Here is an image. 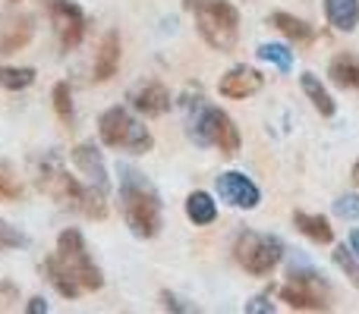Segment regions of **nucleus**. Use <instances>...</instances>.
I'll return each instance as SVG.
<instances>
[{
  "mask_svg": "<svg viewBox=\"0 0 359 314\" xmlns=\"http://www.w3.org/2000/svg\"><path fill=\"white\" fill-rule=\"evenodd\" d=\"M44 277L63 299H79L104 286V273L92 261L79 229H63L57 236V252L44 261Z\"/></svg>",
  "mask_w": 359,
  "mask_h": 314,
  "instance_id": "obj_1",
  "label": "nucleus"
},
{
  "mask_svg": "<svg viewBox=\"0 0 359 314\" xmlns=\"http://www.w3.org/2000/svg\"><path fill=\"white\" fill-rule=\"evenodd\" d=\"M35 183L50 201L63 204V208H73L76 214H86L92 220H104L107 217V192L92 183L82 185L76 176H69L63 160L54 151H48V155L38 160Z\"/></svg>",
  "mask_w": 359,
  "mask_h": 314,
  "instance_id": "obj_2",
  "label": "nucleus"
},
{
  "mask_svg": "<svg viewBox=\"0 0 359 314\" xmlns=\"http://www.w3.org/2000/svg\"><path fill=\"white\" fill-rule=\"evenodd\" d=\"M120 210L139 239H155L161 233L164 210L158 189L133 166H120Z\"/></svg>",
  "mask_w": 359,
  "mask_h": 314,
  "instance_id": "obj_3",
  "label": "nucleus"
},
{
  "mask_svg": "<svg viewBox=\"0 0 359 314\" xmlns=\"http://www.w3.org/2000/svg\"><path fill=\"white\" fill-rule=\"evenodd\" d=\"M98 138L101 145L107 148H117V151H130V155H149L155 138L151 132L133 117L130 110L123 107H111L98 117Z\"/></svg>",
  "mask_w": 359,
  "mask_h": 314,
  "instance_id": "obj_4",
  "label": "nucleus"
},
{
  "mask_svg": "<svg viewBox=\"0 0 359 314\" xmlns=\"http://www.w3.org/2000/svg\"><path fill=\"white\" fill-rule=\"evenodd\" d=\"M196 25L198 35L205 38V44H211L215 50L227 54L236 48V38H240V13L233 3L227 0H202L196 6Z\"/></svg>",
  "mask_w": 359,
  "mask_h": 314,
  "instance_id": "obj_5",
  "label": "nucleus"
},
{
  "mask_svg": "<svg viewBox=\"0 0 359 314\" xmlns=\"http://www.w3.org/2000/svg\"><path fill=\"white\" fill-rule=\"evenodd\" d=\"M189 132L198 145L205 148H217L221 155L233 157L240 151V129L233 126V120L221 110V107H196V117L189 120Z\"/></svg>",
  "mask_w": 359,
  "mask_h": 314,
  "instance_id": "obj_6",
  "label": "nucleus"
},
{
  "mask_svg": "<svg viewBox=\"0 0 359 314\" xmlns=\"http://www.w3.org/2000/svg\"><path fill=\"white\" fill-rule=\"evenodd\" d=\"M233 255L246 273L265 277V273H271L274 267L280 264V258H284V242H280L278 236L246 229V233H240V239H236Z\"/></svg>",
  "mask_w": 359,
  "mask_h": 314,
  "instance_id": "obj_7",
  "label": "nucleus"
},
{
  "mask_svg": "<svg viewBox=\"0 0 359 314\" xmlns=\"http://www.w3.org/2000/svg\"><path fill=\"white\" fill-rule=\"evenodd\" d=\"M280 299L297 311H325L331 305L328 283L318 280L312 271H293L290 283L280 286Z\"/></svg>",
  "mask_w": 359,
  "mask_h": 314,
  "instance_id": "obj_8",
  "label": "nucleus"
},
{
  "mask_svg": "<svg viewBox=\"0 0 359 314\" xmlns=\"http://www.w3.org/2000/svg\"><path fill=\"white\" fill-rule=\"evenodd\" d=\"M48 16L50 25L57 29L63 54L79 48L82 38H86V13H82V6L73 3V0H48Z\"/></svg>",
  "mask_w": 359,
  "mask_h": 314,
  "instance_id": "obj_9",
  "label": "nucleus"
},
{
  "mask_svg": "<svg viewBox=\"0 0 359 314\" xmlns=\"http://www.w3.org/2000/svg\"><path fill=\"white\" fill-rule=\"evenodd\" d=\"M215 185H217V195H221V201H227L230 208L252 210V208H259V201H262V192H259V185H255L249 176H243V173H236V170L221 173Z\"/></svg>",
  "mask_w": 359,
  "mask_h": 314,
  "instance_id": "obj_10",
  "label": "nucleus"
},
{
  "mask_svg": "<svg viewBox=\"0 0 359 314\" xmlns=\"http://www.w3.org/2000/svg\"><path fill=\"white\" fill-rule=\"evenodd\" d=\"M262 85H265V79H262L259 69H252V66H233L227 76H221V85H217V92H221L224 98L243 101V98H252L255 92H262Z\"/></svg>",
  "mask_w": 359,
  "mask_h": 314,
  "instance_id": "obj_11",
  "label": "nucleus"
},
{
  "mask_svg": "<svg viewBox=\"0 0 359 314\" xmlns=\"http://www.w3.org/2000/svg\"><path fill=\"white\" fill-rule=\"evenodd\" d=\"M73 164L79 166L82 176H88V183L98 185V189L107 192V185H111V179H107V166H104V157H101L98 145L86 142V145H76L73 148Z\"/></svg>",
  "mask_w": 359,
  "mask_h": 314,
  "instance_id": "obj_12",
  "label": "nucleus"
},
{
  "mask_svg": "<svg viewBox=\"0 0 359 314\" xmlns=\"http://www.w3.org/2000/svg\"><path fill=\"white\" fill-rule=\"evenodd\" d=\"M35 38V16H13L0 31V54H19Z\"/></svg>",
  "mask_w": 359,
  "mask_h": 314,
  "instance_id": "obj_13",
  "label": "nucleus"
},
{
  "mask_svg": "<svg viewBox=\"0 0 359 314\" xmlns=\"http://www.w3.org/2000/svg\"><path fill=\"white\" fill-rule=\"evenodd\" d=\"M170 92L161 85V82H145L142 88L133 92V107H136L142 117H161V113L170 110Z\"/></svg>",
  "mask_w": 359,
  "mask_h": 314,
  "instance_id": "obj_14",
  "label": "nucleus"
},
{
  "mask_svg": "<svg viewBox=\"0 0 359 314\" xmlns=\"http://www.w3.org/2000/svg\"><path fill=\"white\" fill-rule=\"evenodd\" d=\"M120 35L117 31H107L98 44V54H95V69H92V79L95 82H107L117 76L120 69Z\"/></svg>",
  "mask_w": 359,
  "mask_h": 314,
  "instance_id": "obj_15",
  "label": "nucleus"
},
{
  "mask_svg": "<svg viewBox=\"0 0 359 314\" xmlns=\"http://www.w3.org/2000/svg\"><path fill=\"white\" fill-rule=\"evenodd\" d=\"M325 16L337 31H353L359 25V0H325Z\"/></svg>",
  "mask_w": 359,
  "mask_h": 314,
  "instance_id": "obj_16",
  "label": "nucleus"
},
{
  "mask_svg": "<svg viewBox=\"0 0 359 314\" xmlns=\"http://www.w3.org/2000/svg\"><path fill=\"white\" fill-rule=\"evenodd\" d=\"M328 76L337 88H359V54H341L331 60Z\"/></svg>",
  "mask_w": 359,
  "mask_h": 314,
  "instance_id": "obj_17",
  "label": "nucleus"
},
{
  "mask_svg": "<svg viewBox=\"0 0 359 314\" xmlns=\"http://www.w3.org/2000/svg\"><path fill=\"white\" fill-rule=\"evenodd\" d=\"M186 217H189L196 227H208V223L217 220V204L208 192H192L186 198Z\"/></svg>",
  "mask_w": 359,
  "mask_h": 314,
  "instance_id": "obj_18",
  "label": "nucleus"
},
{
  "mask_svg": "<svg viewBox=\"0 0 359 314\" xmlns=\"http://www.w3.org/2000/svg\"><path fill=\"white\" fill-rule=\"evenodd\" d=\"M293 223H297L299 233L309 236L312 242H322V245H328V242L334 239V233H331L328 220H325V217H318V214H306V210H297V214H293Z\"/></svg>",
  "mask_w": 359,
  "mask_h": 314,
  "instance_id": "obj_19",
  "label": "nucleus"
},
{
  "mask_svg": "<svg viewBox=\"0 0 359 314\" xmlns=\"http://www.w3.org/2000/svg\"><path fill=\"white\" fill-rule=\"evenodd\" d=\"M50 104H54L57 120H60L67 129H73L76 126V104H73V88H69V82H57V85L50 88Z\"/></svg>",
  "mask_w": 359,
  "mask_h": 314,
  "instance_id": "obj_20",
  "label": "nucleus"
},
{
  "mask_svg": "<svg viewBox=\"0 0 359 314\" xmlns=\"http://www.w3.org/2000/svg\"><path fill=\"white\" fill-rule=\"evenodd\" d=\"M299 85H303V92H306V98L312 101V107H316L322 117H331L334 113V98L328 94V88L322 85V82L316 79L312 73H306V76H299Z\"/></svg>",
  "mask_w": 359,
  "mask_h": 314,
  "instance_id": "obj_21",
  "label": "nucleus"
},
{
  "mask_svg": "<svg viewBox=\"0 0 359 314\" xmlns=\"http://www.w3.org/2000/svg\"><path fill=\"white\" fill-rule=\"evenodd\" d=\"M38 73L32 66H0V88L6 92H25L29 85H35Z\"/></svg>",
  "mask_w": 359,
  "mask_h": 314,
  "instance_id": "obj_22",
  "label": "nucleus"
},
{
  "mask_svg": "<svg viewBox=\"0 0 359 314\" xmlns=\"http://www.w3.org/2000/svg\"><path fill=\"white\" fill-rule=\"evenodd\" d=\"M271 25L274 29H280L287 38H293V41H309L312 38V29L303 22V19H297V16H290V13H271Z\"/></svg>",
  "mask_w": 359,
  "mask_h": 314,
  "instance_id": "obj_23",
  "label": "nucleus"
},
{
  "mask_svg": "<svg viewBox=\"0 0 359 314\" xmlns=\"http://www.w3.org/2000/svg\"><path fill=\"white\" fill-rule=\"evenodd\" d=\"M255 54L265 63H274L280 73H290V66H293V50L287 48V44H262Z\"/></svg>",
  "mask_w": 359,
  "mask_h": 314,
  "instance_id": "obj_24",
  "label": "nucleus"
},
{
  "mask_svg": "<svg viewBox=\"0 0 359 314\" xmlns=\"http://www.w3.org/2000/svg\"><path fill=\"white\" fill-rule=\"evenodd\" d=\"M22 183H19V176L13 173L10 164H4L0 160V201H22Z\"/></svg>",
  "mask_w": 359,
  "mask_h": 314,
  "instance_id": "obj_25",
  "label": "nucleus"
},
{
  "mask_svg": "<svg viewBox=\"0 0 359 314\" xmlns=\"http://www.w3.org/2000/svg\"><path fill=\"white\" fill-rule=\"evenodd\" d=\"M334 264L341 267L344 273H347V280L359 290V258H356L353 252H347V245H341V248L334 252Z\"/></svg>",
  "mask_w": 359,
  "mask_h": 314,
  "instance_id": "obj_26",
  "label": "nucleus"
},
{
  "mask_svg": "<svg viewBox=\"0 0 359 314\" xmlns=\"http://www.w3.org/2000/svg\"><path fill=\"white\" fill-rule=\"evenodd\" d=\"M25 245H29V236L0 220V252H13V248H25Z\"/></svg>",
  "mask_w": 359,
  "mask_h": 314,
  "instance_id": "obj_27",
  "label": "nucleus"
},
{
  "mask_svg": "<svg viewBox=\"0 0 359 314\" xmlns=\"http://www.w3.org/2000/svg\"><path fill=\"white\" fill-rule=\"evenodd\" d=\"M334 214L341 220H359V195H341L334 201Z\"/></svg>",
  "mask_w": 359,
  "mask_h": 314,
  "instance_id": "obj_28",
  "label": "nucleus"
},
{
  "mask_svg": "<svg viewBox=\"0 0 359 314\" xmlns=\"http://www.w3.org/2000/svg\"><path fill=\"white\" fill-rule=\"evenodd\" d=\"M19 302V286L10 280H0V311H13V305Z\"/></svg>",
  "mask_w": 359,
  "mask_h": 314,
  "instance_id": "obj_29",
  "label": "nucleus"
},
{
  "mask_svg": "<svg viewBox=\"0 0 359 314\" xmlns=\"http://www.w3.org/2000/svg\"><path fill=\"white\" fill-rule=\"evenodd\" d=\"M259 311H262V314H271V311H274V305L268 302L265 296H259V299H252V302L246 305V314H259Z\"/></svg>",
  "mask_w": 359,
  "mask_h": 314,
  "instance_id": "obj_30",
  "label": "nucleus"
},
{
  "mask_svg": "<svg viewBox=\"0 0 359 314\" xmlns=\"http://www.w3.org/2000/svg\"><path fill=\"white\" fill-rule=\"evenodd\" d=\"M25 311H29V314H48V302H44L41 296H35V299H29Z\"/></svg>",
  "mask_w": 359,
  "mask_h": 314,
  "instance_id": "obj_31",
  "label": "nucleus"
},
{
  "mask_svg": "<svg viewBox=\"0 0 359 314\" xmlns=\"http://www.w3.org/2000/svg\"><path fill=\"white\" fill-rule=\"evenodd\" d=\"M161 299H164V308H170V311H192L189 305H180V299H174L170 292H164Z\"/></svg>",
  "mask_w": 359,
  "mask_h": 314,
  "instance_id": "obj_32",
  "label": "nucleus"
},
{
  "mask_svg": "<svg viewBox=\"0 0 359 314\" xmlns=\"http://www.w3.org/2000/svg\"><path fill=\"white\" fill-rule=\"evenodd\" d=\"M350 252H353L356 258H359V229H353V233H350Z\"/></svg>",
  "mask_w": 359,
  "mask_h": 314,
  "instance_id": "obj_33",
  "label": "nucleus"
},
{
  "mask_svg": "<svg viewBox=\"0 0 359 314\" xmlns=\"http://www.w3.org/2000/svg\"><path fill=\"white\" fill-rule=\"evenodd\" d=\"M198 3H202V0H183V6H189V10H196Z\"/></svg>",
  "mask_w": 359,
  "mask_h": 314,
  "instance_id": "obj_34",
  "label": "nucleus"
},
{
  "mask_svg": "<svg viewBox=\"0 0 359 314\" xmlns=\"http://www.w3.org/2000/svg\"><path fill=\"white\" fill-rule=\"evenodd\" d=\"M353 179H356V185H359V160H356V166H353Z\"/></svg>",
  "mask_w": 359,
  "mask_h": 314,
  "instance_id": "obj_35",
  "label": "nucleus"
},
{
  "mask_svg": "<svg viewBox=\"0 0 359 314\" xmlns=\"http://www.w3.org/2000/svg\"><path fill=\"white\" fill-rule=\"evenodd\" d=\"M10 3H19V0H10Z\"/></svg>",
  "mask_w": 359,
  "mask_h": 314,
  "instance_id": "obj_36",
  "label": "nucleus"
}]
</instances>
